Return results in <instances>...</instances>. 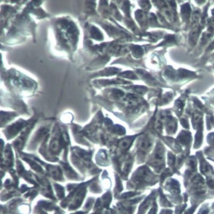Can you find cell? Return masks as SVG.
Masks as SVG:
<instances>
[{"label":"cell","mask_w":214,"mask_h":214,"mask_svg":"<svg viewBox=\"0 0 214 214\" xmlns=\"http://www.w3.org/2000/svg\"><path fill=\"white\" fill-rule=\"evenodd\" d=\"M137 72L139 75H140L142 78H143L144 79L148 81V82H152L154 81L155 80V79H154L151 75L148 73L147 72L145 71V70H143L139 69L137 70Z\"/></svg>","instance_id":"obj_6"},{"label":"cell","mask_w":214,"mask_h":214,"mask_svg":"<svg viewBox=\"0 0 214 214\" xmlns=\"http://www.w3.org/2000/svg\"><path fill=\"white\" fill-rule=\"evenodd\" d=\"M151 143L148 139H143L139 144V147L143 150H147L151 146Z\"/></svg>","instance_id":"obj_10"},{"label":"cell","mask_w":214,"mask_h":214,"mask_svg":"<svg viewBox=\"0 0 214 214\" xmlns=\"http://www.w3.org/2000/svg\"><path fill=\"white\" fill-rule=\"evenodd\" d=\"M189 35V42L192 46H194L196 45L201 32V27L199 24L192 26Z\"/></svg>","instance_id":"obj_1"},{"label":"cell","mask_w":214,"mask_h":214,"mask_svg":"<svg viewBox=\"0 0 214 214\" xmlns=\"http://www.w3.org/2000/svg\"><path fill=\"white\" fill-rule=\"evenodd\" d=\"M124 11L128 15H129V3L128 2H126V1L125 3L123 5V8Z\"/></svg>","instance_id":"obj_13"},{"label":"cell","mask_w":214,"mask_h":214,"mask_svg":"<svg viewBox=\"0 0 214 214\" xmlns=\"http://www.w3.org/2000/svg\"><path fill=\"white\" fill-rule=\"evenodd\" d=\"M113 95L114 97H120L123 96V95L124 93L123 91H120L119 90L114 89L112 92Z\"/></svg>","instance_id":"obj_11"},{"label":"cell","mask_w":214,"mask_h":214,"mask_svg":"<svg viewBox=\"0 0 214 214\" xmlns=\"http://www.w3.org/2000/svg\"><path fill=\"white\" fill-rule=\"evenodd\" d=\"M132 54L135 57L139 58L143 56V48L139 45H133L131 47Z\"/></svg>","instance_id":"obj_4"},{"label":"cell","mask_w":214,"mask_h":214,"mask_svg":"<svg viewBox=\"0 0 214 214\" xmlns=\"http://www.w3.org/2000/svg\"><path fill=\"white\" fill-rule=\"evenodd\" d=\"M208 211H207V210H204V211H203L201 214H208Z\"/></svg>","instance_id":"obj_17"},{"label":"cell","mask_w":214,"mask_h":214,"mask_svg":"<svg viewBox=\"0 0 214 214\" xmlns=\"http://www.w3.org/2000/svg\"><path fill=\"white\" fill-rule=\"evenodd\" d=\"M212 13H213V14L214 15V9L213 10V11H212Z\"/></svg>","instance_id":"obj_18"},{"label":"cell","mask_w":214,"mask_h":214,"mask_svg":"<svg viewBox=\"0 0 214 214\" xmlns=\"http://www.w3.org/2000/svg\"><path fill=\"white\" fill-rule=\"evenodd\" d=\"M131 143L130 139H124L123 140L121 143V146L123 148H126L129 146V144Z\"/></svg>","instance_id":"obj_12"},{"label":"cell","mask_w":214,"mask_h":214,"mask_svg":"<svg viewBox=\"0 0 214 214\" xmlns=\"http://www.w3.org/2000/svg\"><path fill=\"white\" fill-rule=\"evenodd\" d=\"M214 49V41L212 42V44L209 46L207 49V51H212Z\"/></svg>","instance_id":"obj_15"},{"label":"cell","mask_w":214,"mask_h":214,"mask_svg":"<svg viewBox=\"0 0 214 214\" xmlns=\"http://www.w3.org/2000/svg\"><path fill=\"white\" fill-rule=\"evenodd\" d=\"M195 209H196V206H193L192 207V208H189L187 212L185 213V214H192L195 211Z\"/></svg>","instance_id":"obj_14"},{"label":"cell","mask_w":214,"mask_h":214,"mask_svg":"<svg viewBox=\"0 0 214 214\" xmlns=\"http://www.w3.org/2000/svg\"><path fill=\"white\" fill-rule=\"evenodd\" d=\"M191 13V6L189 3H186L183 4L181 8V13L182 16L184 21L189 20L190 17Z\"/></svg>","instance_id":"obj_2"},{"label":"cell","mask_w":214,"mask_h":214,"mask_svg":"<svg viewBox=\"0 0 214 214\" xmlns=\"http://www.w3.org/2000/svg\"><path fill=\"white\" fill-rule=\"evenodd\" d=\"M92 35L94 38L98 40H101L103 39V36L100 31L97 28L93 27L91 30Z\"/></svg>","instance_id":"obj_8"},{"label":"cell","mask_w":214,"mask_h":214,"mask_svg":"<svg viewBox=\"0 0 214 214\" xmlns=\"http://www.w3.org/2000/svg\"><path fill=\"white\" fill-rule=\"evenodd\" d=\"M119 72V69L115 68H106L102 71L101 75L104 76H112Z\"/></svg>","instance_id":"obj_5"},{"label":"cell","mask_w":214,"mask_h":214,"mask_svg":"<svg viewBox=\"0 0 214 214\" xmlns=\"http://www.w3.org/2000/svg\"><path fill=\"white\" fill-rule=\"evenodd\" d=\"M101 82L102 84H105V85L110 84H125L130 83V82H128L127 81L121 79H117V78L111 80H103L101 81Z\"/></svg>","instance_id":"obj_3"},{"label":"cell","mask_w":214,"mask_h":214,"mask_svg":"<svg viewBox=\"0 0 214 214\" xmlns=\"http://www.w3.org/2000/svg\"><path fill=\"white\" fill-rule=\"evenodd\" d=\"M176 43L175 37L173 35H169L165 38V40L164 42L160 43L159 45H164L167 44H172V43Z\"/></svg>","instance_id":"obj_9"},{"label":"cell","mask_w":214,"mask_h":214,"mask_svg":"<svg viewBox=\"0 0 214 214\" xmlns=\"http://www.w3.org/2000/svg\"><path fill=\"white\" fill-rule=\"evenodd\" d=\"M208 184L210 188H212V189L214 188V184L212 181H210L208 182Z\"/></svg>","instance_id":"obj_16"},{"label":"cell","mask_w":214,"mask_h":214,"mask_svg":"<svg viewBox=\"0 0 214 214\" xmlns=\"http://www.w3.org/2000/svg\"><path fill=\"white\" fill-rule=\"evenodd\" d=\"M119 76L126 78L131 79H137V77L134 72L131 71H126L123 72L119 74Z\"/></svg>","instance_id":"obj_7"}]
</instances>
